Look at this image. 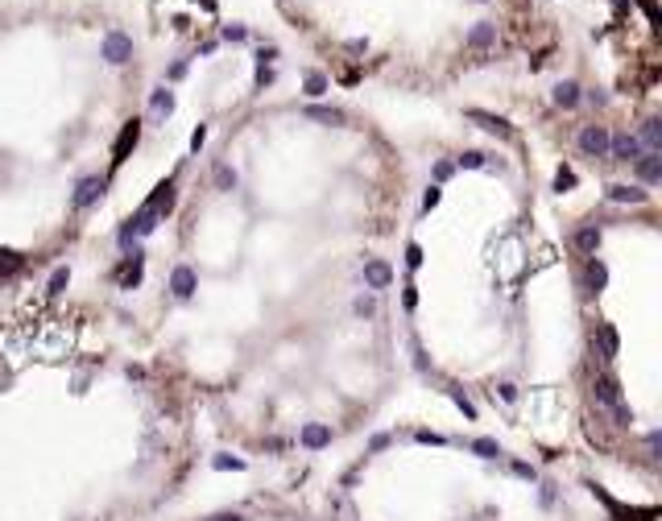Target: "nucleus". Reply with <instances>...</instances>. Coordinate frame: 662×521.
<instances>
[{"label":"nucleus","instance_id":"nucleus-29","mask_svg":"<svg viewBox=\"0 0 662 521\" xmlns=\"http://www.w3.org/2000/svg\"><path fill=\"white\" fill-rule=\"evenodd\" d=\"M451 397H455V405H460V410H464V418H476V405H472V401H468V397H464V393L455 389V393H451Z\"/></svg>","mask_w":662,"mask_h":521},{"label":"nucleus","instance_id":"nucleus-17","mask_svg":"<svg viewBox=\"0 0 662 521\" xmlns=\"http://www.w3.org/2000/svg\"><path fill=\"white\" fill-rule=\"evenodd\" d=\"M572 244L579 253H596V249H600V228H579L572 236Z\"/></svg>","mask_w":662,"mask_h":521},{"label":"nucleus","instance_id":"nucleus-15","mask_svg":"<svg viewBox=\"0 0 662 521\" xmlns=\"http://www.w3.org/2000/svg\"><path fill=\"white\" fill-rule=\"evenodd\" d=\"M492 42H497V25L481 21V25H472V29H468V46H472V50H488Z\"/></svg>","mask_w":662,"mask_h":521},{"label":"nucleus","instance_id":"nucleus-5","mask_svg":"<svg viewBox=\"0 0 662 521\" xmlns=\"http://www.w3.org/2000/svg\"><path fill=\"white\" fill-rule=\"evenodd\" d=\"M137 141H141V120H129V125L120 129V137H116V145H112V162H116V166L137 149Z\"/></svg>","mask_w":662,"mask_h":521},{"label":"nucleus","instance_id":"nucleus-8","mask_svg":"<svg viewBox=\"0 0 662 521\" xmlns=\"http://www.w3.org/2000/svg\"><path fill=\"white\" fill-rule=\"evenodd\" d=\"M195 286H199V282H195V269H191V265H178L174 273H170V290H174V298H191Z\"/></svg>","mask_w":662,"mask_h":521},{"label":"nucleus","instance_id":"nucleus-7","mask_svg":"<svg viewBox=\"0 0 662 521\" xmlns=\"http://www.w3.org/2000/svg\"><path fill=\"white\" fill-rule=\"evenodd\" d=\"M596 340H600V360L613 364L621 352V340H617V331H613V323H596Z\"/></svg>","mask_w":662,"mask_h":521},{"label":"nucleus","instance_id":"nucleus-25","mask_svg":"<svg viewBox=\"0 0 662 521\" xmlns=\"http://www.w3.org/2000/svg\"><path fill=\"white\" fill-rule=\"evenodd\" d=\"M323 91H327V75L310 71V75H307V95H323Z\"/></svg>","mask_w":662,"mask_h":521},{"label":"nucleus","instance_id":"nucleus-38","mask_svg":"<svg viewBox=\"0 0 662 521\" xmlns=\"http://www.w3.org/2000/svg\"><path fill=\"white\" fill-rule=\"evenodd\" d=\"M401 303H406V310H414V303H418V290H414V286H406V294H401Z\"/></svg>","mask_w":662,"mask_h":521},{"label":"nucleus","instance_id":"nucleus-12","mask_svg":"<svg viewBox=\"0 0 662 521\" xmlns=\"http://www.w3.org/2000/svg\"><path fill=\"white\" fill-rule=\"evenodd\" d=\"M364 282H368L373 290H385V286L394 282V269H389L385 260H368V265H364Z\"/></svg>","mask_w":662,"mask_h":521},{"label":"nucleus","instance_id":"nucleus-40","mask_svg":"<svg viewBox=\"0 0 662 521\" xmlns=\"http://www.w3.org/2000/svg\"><path fill=\"white\" fill-rule=\"evenodd\" d=\"M373 451H381V447H389V434H373V443H368Z\"/></svg>","mask_w":662,"mask_h":521},{"label":"nucleus","instance_id":"nucleus-35","mask_svg":"<svg viewBox=\"0 0 662 521\" xmlns=\"http://www.w3.org/2000/svg\"><path fill=\"white\" fill-rule=\"evenodd\" d=\"M555 186H559V190L575 186V174H572V170H559V174H555Z\"/></svg>","mask_w":662,"mask_h":521},{"label":"nucleus","instance_id":"nucleus-18","mask_svg":"<svg viewBox=\"0 0 662 521\" xmlns=\"http://www.w3.org/2000/svg\"><path fill=\"white\" fill-rule=\"evenodd\" d=\"M555 104H559V108H575V104H579V83H572V79L555 83Z\"/></svg>","mask_w":662,"mask_h":521},{"label":"nucleus","instance_id":"nucleus-26","mask_svg":"<svg viewBox=\"0 0 662 521\" xmlns=\"http://www.w3.org/2000/svg\"><path fill=\"white\" fill-rule=\"evenodd\" d=\"M216 186H220V190H232V186H236V170H232V166H220V170H216Z\"/></svg>","mask_w":662,"mask_h":521},{"label":"nucleus","instance_id":"nucleus-3","mask_svg":"<svg viewBox=\"0 0 662 521\" xmlns=\"http://www.w3.org/2000/svg\"><path fill=\"white\" fill-rule=\"evenodd\" d=\"M104 58H108L112 67L129 62L132 58V38L129 34H120V29H108V34H104Z\"/></svg>","mask_w":662,"mask_h":521},{"label":"nucleus","instance_id":"nucleus-27","mask_svg":"<svg viewBox=\"0 0 662 521\" xmlns=\"http://www.w3.org/2000/svg\"><path fill=\"white\" fill-rule=\"evenodd\" d=\"M67 282H71V269H54V277H50V294H62Z\"/></svg>","mask_w":662,"mask_h":521},{"label":"nucleus","instance_id":"nucleus-42","mask_svg":"<svg viewBox=\"0 0 662 521\" xmlns=\"http://www.w3.org/2000/svg\"><path fill=\"white\" fill-rule=\"evenodd\" d=\"M212 521H240V513H216Z\"/></svg>","mask_w":662,"mask_h":521},{"label":"nucleus","instance_id":"nucleus-11","mask_svg":"<svg viewBox=\"0 0 662 521\" xmlns=\"http://www.w3.org/2000/svg\"><path fill=\"white\" fill-rule=\"evenodd\" d=\"M633 166H637V174H642V182H658V178H662V153L642 149V158H637Z\"/></svg>","mask_w":662,"mask_h":521},{"label":"nucleus","instance_id":"nucleus-30","mask_svg":"<svg viewBox=\"0 0 662 521\" xmlns=\"http://www.w3.org/2000/svg\"><path fill=\"white\" fill-rule=\"evenodd\" d=\"M439 199H443V190H439V186H431V190L422 195V211H431V207H439Z\"/></svg>","mask_w":662,"mask_h":521},{"label":"nucleus","instance_id":"nucleus-24","mask_svg":"<svg viewBox=\"0 0 662 521\" xmlns=\"http://www.w3.org/2000/svg\"><path fill=\"white\" fill-rule=\"evenodd\" d=\"M460 166H464V170H485L488 162H485V153H481V149H468V153L460 158Z\"/></svg>","mask_w":662,"mask_h":521},{"label":"nucleus","instance_id":"nucleus-34","mask_svg":"<svg viewBox=\"0 0 662 521\" xmlns=\"http://www.w3.org/2000/svg\"><path fill=\"white\" fill-rule=\"evenodd\" d=\"M356 314H377V298H356Z\"/></svg>","mask_w":662,"mask_h":521},{"label":"nucleus","instance_id":"nucleus-23","mask_svg":"<svg viewBox=\"0 0 662 521\" xmlns=\"http://www.w3.org/2000/svg\"><path fill=\"white\" fill-rule=\"evenodd\" d=\"M472 451H476L481 459H497V455H501V447H497V438H476V443H472Z\"/></svg>","mask_w":662,"mask_h":521},{"label":"nucleus","instance_id":"nucleus-19","mask_svg":"<svg viewBox=\"0 0 662 521\" xmlns=\"http://www.w3.org/2000/svg\"><path fill=\"white\" fill-rule=\"evenodd\" d=\"M149 104H153V112H158V116H170V112H174V91H166V87H158Z\"/></svg>","mask_w":662,"mask_h":521},{"label":"nucleus","instance_id":"nucleus-21","mask_svg":"<svg viewBox=\"0 0 662 521\" xmlns=\"http://www.w3.org/2000/svg\"><path fill=\"white\" fill-rule=\"evenodd\" d=\"M120 286H125V290L141 286V253H132V260L125 265V273H120Z\"/></svg>","mask_w":662,"mask_h":521},{"label":"nucleus","instance_id":"nucleus-4","mask_svg":"<svg viewBox=\"0 0 662 521\" xmlns=\"http://www.w3.org/2000/svg\"><path fill=\"white\" fill-rule=\"evenodd\" d=\"M609 153H613L617 162H637V158H642V141H637L633 132H617V137H609Z\"/></svg>","mask_w":662,"mask_h":521},{"label":"nucleus","instance_id":"nucleus-22","mask_svg":"<svg viewBox=\"0 0 662 521\" xmlns=\"http://www.w3.org/2000/svg\"><path fill=\"white\" fill-rule=\"evenodd\" d=\"M307 116L310 120H323V125H340V120H344L340 108H307Z\"/></svg>","mask_w":662,"mask_h":521},{"label":"nucleus","instance_id":"nucleus-14","mask_svg":"<svg viewBox=\"0 0 662 521\" xmlns=\"http://www.w3.org/2000/svg\"><path fill=\"white\" fill-rule=\"evenodd\" d=\"M468 120H476L481 129H488V132H497V137H513V129L501 120V116H488V112H481V108H472L468 112Z\"/></svg>","mask_w":662,"mask_h":521},{"label":"nucleus","instance_id":"nucleus-39","mask_svg":"<svg viewBox=\"0 0 662 521\" xmlns=\"http://www.w3.org/2000/svg\"><path fill=\"white\" fill-rule=\"evenodd\" d=\"M513 472H518V476H522V480H534V476H538V472H534L530 464H513Z\"/></svg>","mask_w":662,"mask_h":521},{"label":"nucleus","instance_id":"nucleus-13","mask_svg":"<svg viewBox=\"0 0 662 521\" xmlns=\"http://www.w3.org/2000/svg\"><path fill=\"white\" fill-rule=\"evenodd\" d=\"M605 282H609V269H605V260H588V269H584V286H588V294H600L605 290Z\"/></svg>","mask_w":662,"mask_h":521},{"label":"nucleus","instance_id":"nucleus-31","mask_svg":"<svg viewBox=\"0 0 662 521\" xmlns=\"http://www.w3.org/2000/svg\"><path fill=\"white\" fill-rule=\"evenodd\" d=\"M406 265H410V269L422 265V249H418V244H406Z\"/></svg>","mask_w":662,"mask_h":521},{"label":"nucleus","instance_id":"nucleus-37","mask_svg":"<svg viewBox=\"0 0 662 521\" xmlns=\"http://www.w3.org/2000/svg\"><path fill=\"white\" fill-rule=\"evenodd\" d=\"M203 141H207V129H203V125H199V129L191 132V149H195V153H199V149H203Z\"/></svg>","mask_w":662,"mask_h":521},{"label":"nucleus","instance_id":"nucleus-9","mask_svg":"<svg viewBox=\"0 0 662 521\" xmlns=\"http://www.w3.org/2000/svg\"><path fill=\"white\" fill-rule=\"evenodd\" d=\"M331 443V426H323V422H307L303 426V447L307 451H323Z\"/></svg>","mask_w":662,"mask_h":521},{"label":"nucleus","instance_id":"nucleus-33","mask_svg":"<svg viewBox=\"0 0 662 521\" xmlns=\"http://www.w3.org/2000/svg\"><path fill=\"white\" fill-rule=\"evenodd\" d=\"M414 438H418V443H431V447H443V443H447V438H443V434H435V431H418Z\"/></svg>","mask_w":662,"mask_h":521},{"label":"nucleus","instance_id":"nucleus-28","mask_svg":"<svg viewBox=\"0 0 662 521\" xmlns=\"http://www.w3.org/2000/svg\"><path fill=\"white\" fill-rule=\"evenodd\" d=\"M216 468H220V472H228V468H232V472H244V459H236V455H220V459H216Z\"/></svg>","mask_w":662,"mask_h":521},{"label":"nucleus","instance_id":"nucleus-36","mask_svg":"<svg viewBox=\"0 0 662 521\" xmlns=\"http://www.w3.org/2000/svg\"><path fill=\"white\" fill-rule=\"evenodd\" d=\"M497 397H501V401H518V389H513V385H509V381H505V385H497Z\"/></svg>","mask_w":662,"mask_h":521},{"label":"nucleus","instance_id":"nucleus-41","mask_svg":"<svg viewBox=\"0 0 662 521\" xmlns=\"http://www.w3.org/2000/svg\"><path fill=\"white\" fill-rule=\"evenodd\" d=\"M435 178H439V182L443 178H451V162H439V166H435Z\"/></svg>","mask_w":662,"mask_h":521},{"label":"nucleus","instance_id":"nucleus-6","mask_svg":"<svg viewBox=\"0 0 662 521\" xmlns=\"http://www.w3.org/2000/svg\"><path fill=\"white\" fill-rule=\"evenodd\" d=\"M99 195H104V178H83L79 186H75V211H88L91 203H99Z\"/></svg>","mask_w":662,"mask_h":521},{"label":"nucleus","instance_id":"nucleus-1","mask_svg":"<svg viewBox=\"0 0 662 521\" xmlns=\"http://www.w3.org/2000/svg\"><path fill=\"white\" fill-rule=\"evenodd\" d=\"M592 397H596L600 405H609V410H613L617 426H629V422H633V410H629V405H625V397H621L617 377H609V373H605V377H596V381H592Z\"/></svg>","mask_w":662,"mask_h":521},{"label":"nucleus","instance_id":"nucleus-16","mask_svg":"<svg viewBox=\"0 0 662 521\" xmlns=\"http://www.w3.org/2000/svg\"><path fill=\"white\" fill-rule=\"evenodd\" d=\"M637 141H642L650 153H662V120L658 116H650V120L642 125V137H637Z\"/></svg>","mask_w":662,"mask_h":521},{"label":"nucleus","instance_id":"nucleus-10","mask_svg":"<svg viewBox=\"0 0 662 521\" xmlns=\"http://www.w3.org/2000/svg\"><path fill=\"white\" fill-rule=\"evenodd\" d=\"M605 195H609V203H646V199H650L642 186H625V182H613Z\"/></svg>","mask_w":662,"mask_h":521},{"label":"nucleus","instance_id":"nucleus-32","mask_svg":"<svg viewBox=\"0 0 662 521\" xmlns=\"http://www.w3.org/2000/svg\"><path fill=\"white\" fill-rule=\"evenodd\" d=\"M223 38H228V42H244V38H249V29H244V25H228V29H223Z\"/></svg>","mask_w":662,"mask_h":521},{"label":"nucleus","instance_id":"nucleus-2","mask_svg":"<svg viewBox=\"0 0 662 521\" xmlns=\"http://www.w3.org/2000/svg\"><path fill=\"white\" fill-rule=\"evenodd\" d=\"M575 145H579L584 158H609V129L605 125H584Z\"/></svg>","mask_w":662,"mask_h":521},{"label":"nucleus","instance_id":"nucleus-20","mask_svg":"<svg viewBox=\"0 0 662 521\" xmlns=\"http://www.w3.org/2000/svg\"><path fill=\"white\" fill-rule=\"evenodd\" d=\"M21 265H25V257H21V253H13V249H0V277H13Z\"/></svg>","mask_w":662,"mask_h":521}]
</instances>
